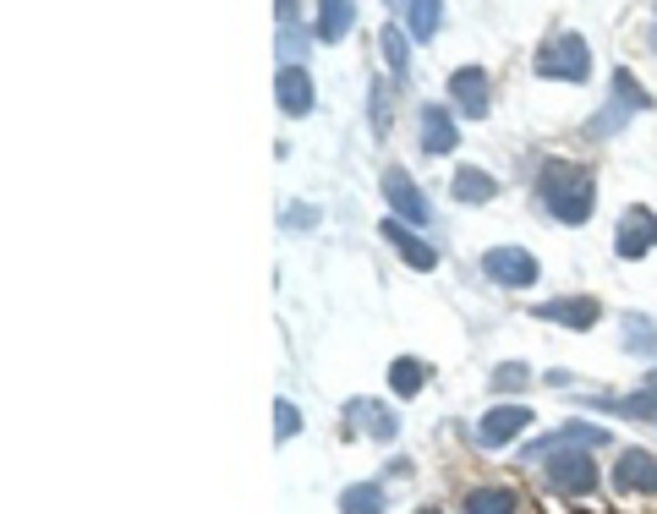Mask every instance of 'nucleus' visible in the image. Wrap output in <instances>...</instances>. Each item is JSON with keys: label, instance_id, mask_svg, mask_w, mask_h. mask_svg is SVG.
Returning a JSON list of instances; mask_svg holds the SVG:
<instances>
[{"label": "nucleus", "instance_id": "1", "mask_svg": "<svg viewBox=\"0 0 657 514\" xmlns=\"http://www.w3.org/2000/svg\"><path fill=\"white\" fill-rule=\"evenodd\" d=\"M537 203L543 214H554L560 225H586L597 214V171L575 165V160H543L537 165Z\"/></svg>", "mask_w": 657, "mask_h": 514}, {"label": "nucleus", "instance_id": "2", "mask_svg": "<svg viewBox=\"0 0 657 514\" xmlns=\"http://www.w3.org/2000/svg\"><path fill=\"white\" fill-rule=\"evenodd\" d=\"M532 72L537 78H554V83H592V44L581 33H548L532 55Z\"/></svg>", "mask_w": 657, "mask_h": 514}, {"label": "nucleus", "instance_id": "3", "mask_svg": "<svg viewBox=\"0 0 657 514\" xmlns=\"http://www.w3.org/2000/svg\"><path fill=\"white\" fill-rule=\"evenodd\" d=\"M532 465H543V482L564 493V498H586L597 487V465H592V449H537L526 454Z\"/></svg>", "mask_w": 657, "mask_h": 514}, {"label": "nucleus", "instance_id": "4", "mask_svg": "<svg viewBox=\"0 0 657 514\" xmlns=\"http://www.w3.org/2000/svg\"><path fill=\"white\" fill-rule=\"evenodd\" d=\"M636 110H653V93H647V88L619 66V72H614V99H608V104L586 121V137H619V132L636 121Z\"/></svg>", "mask_w": 657, "mask_h": 514}, {"label": "nucleus", "instance_id": "5", "mask_svg": "<svg viewBox=\"0 0 657 514\" xmlns=\"http://www.w3.org/2000/svg\"><path fill=\"white\" fill-rule=\"evenodd\" d=\"M482 274L493 285H504V290H532L543 268H537V257L526 247H493V253H482Z\"/></svg>", "mask_w": 657, "mask_h": 514}, {"label": "nucleus", "instance_id": "6", "mask_svg": "<svg viewBox=\"0 0 657 514\" xmlns=\"http://www.w3.org/2000/svg\"><path fill=\"white\" fill-rule=\"evenodd\" d=\"M450 104L466 121H487V110H493V78L482 66H455L450 72Z\"/></svg>", "mask_w": 657, "mask_h": 514}, {"label": "nucleus", "instance_id": "7", "mask_svg": "<svg viewBox=\"0 0 657 514\" xmlns=\"http://www.w3.org/2000/svg\"><path fill=\"white\" fill-rule=\"evenodd\" d=\"M614 493L619 498H657V454H647V449H619V460H614Z\"/></svg>", "mask_w": 657, "mask_h": 514}, {"label": "nucleus", "instance_id": "8", "mask_svg": "<svg viewBox=\"0 0 657 514\" xmlns=\"http://www.w3.org/2000/svg\"><path fill=\"white\" fill-rule=\"evenodd\" d=\"M383 203L394 208V219H400V225H428V214H433V208H428V192L400 171V165H389V171H383Z\"/></svg>", "mask_w": 657, "mask_h": 514}, {"label": "nucleus", "instance_id": "9", "mask_svg": "<svg viewBox=\"0 0 657 514\" xmlns=\"http://www.w3.org/2000/svg\"><path fill=\"white\" fill-rule=\"evenodd\" d=\"M532 428V411L526 405H493L482 422H476V449H504V443H515L521 432Z\"/></svg>", "mask_w": 657, "mask_h": 514}, {"label": "nucleus", "instance_id": "10", "mask_svg": "<svg viewBox=\"0 0 657 514\" xmlns=\"http://www.w3.org/2000/svg\"><path fill=\"white\" fill-rule=\"evenodd\" d=\"M417 126H422V154H455V148H461V121H455V110L422 104V110H417Z\"/></svg>", "mask_w": 657, "mask_h": 514}, {"label": "nucleus", "instance_id": "11", "mask_svg": "<svg viewBox=\"0 0 657 514\" xmlns=\"http://www.w3.org/2000/svg\"><path fill=\"white\" fill-rule=\"evenodd\" d=\"M532 318L564 323V329H592V323L603 318V301H597V296H554V301H537Z\"/></svg>", "mask_w": 657, "mask_h": 514}, {"label": "nucleus", "instance_id": "12", "mask_svg": "<svg viewBox=\"0 0 657 514\" xmlns=\"http://www.w3.org/2000/svg\"><path fill=\"white\" fill-rule=\"evenodd\" d=\"M653 247H657V214L636 203V208H630V214L619 219V230H614V253L636 263V257H647Z\"/></svg>", "mask_w": 657, "mask_h": 514}, {"label": "nucleus", "instance_id": "13", "mask_svg": "<svg viewBox=\"0 0 657 514\" xmlns=\"http://www.w3.org/2000/svg\"><path fill=\"white\" fill-rule=\"evenodd\" d=\"M461 514H537V510L521 498V487H510V482H482V487H471L466 498H461Z\"/></svg>", "mask_w": 657, "mask_h": 514}, {"label": "nucleus", "instance_id": "14", "mask_svg": "<svg viewBox=\"0 0 657 514\" xmlns=\"http://www.w3.org/2000/svg\"><path fill=\"white\" fill-rule=\"evenodd\" d=\"M592 411H608V417H636V422H657V372L636 389V394H597Z\"/></svg>", "mask_w": 657, "mask_h": 514}, {"label": "nucleus", "instance_id": "15", "mask_svg": "<svg viewBox=\"0 0 657 514\" xmlns=\"http://www.w3.org/2000/svg\"><path fill=\"white\" fill-rule=\"evenodd\" d=\"M275 99H280L285 115H312V104H318L312 72H307V66H280V78H275Z\"/></svg>", "mask_w": 657, "mask_h": 514}, {"label": "nucleus", "instance_id": "16", "mask_svg": "<svg viewBox=\"0 0 657 514\" xmlns=\"http://www.w3.org/2000/svg\"><path fill=\"white\" fill-rule=\"evenodd\" d=\"M346 422H357V432L373 438V443H394V432H400L394 411L378 405V400H351V405H346Z\"/></svg>", "mask_w": 657, "mask_h": 514}, {"label": "nucleus", "instance_id": "17", "mask_svg": "<svg viewBox=\"0 0 657 514\" xmlns=\"http://www.w3.org/2000/svg\"><path fill=\"white\" fill-rule=\"evenodd\" d=\"M378 236H383V241H389L394 253L406 257L411 268H422V274H428V268L439 263V253H433V247H428V241H422V236H417L411 225H400V219H383V225H378Z\"/></svg>", "mask_w": 657, "mask_h": 514}, {"label": "nucleus", "instance_id": "18", "mask_svg": "<svg viewBox=\"0 0 657 514\" xmlns=\"http://www.w3.org/2000/svg\"><path fill=\"white\" fill-rule=\"evenodd\" d=\"M351 28H357V0H318V22H312L318 44H340Z\"/></svg>", "mask_w": 657, "mask_h": 514}, {"label": "nucleus", "instance_id": "19", "mask_svg": "<svg viewBox=\"0 0 657 514\" xmlns=\"http://www.w3.org/2000/svg\"><path fill=\"white\" fill-rule=\"evenodd\" d=\"M603 443H608V428L569 422V428L548 432V438H532V443H526V454H537V449H603Z\"/></svg>", "mask_w": 657, "mask_h": 514}, {"label": "nucleus", "instance_id": "20", "mask_svg": "<svg viewBox=\"0 0 657 514\" xmlns=\"http://www.w3.org/2000/svg\"><path fill=\"white\" fill-rule=\"evenodd\" d=\"M450 192H455V203H461V208H482V203H493V197H499V175L476 171V165H461L455 181H450Z\"/></svg>", "mask_w": 657, "mask_h": 514}, {"label": "nucleus", "instance_id": "21", "mask_svg": "<svg viewBox=\"0 0 657 514\" xmlns=\"http://www.w3.org/2000/svg\"><path fill=\"white\" fill-rule=\"evenodd\" d=\"M439 28H444V0H406V33L417 44L439 39Z\"/></svg>", "mask_w": 657, "mask_h": 514}, {"label": "nucleus", "instance_id": "22", "mask_svg": "<svg viewBox=\"0 0 657 514\" xmlns=\"http://www.w3.org/2000/svg\"><path fill=\"white\" fill-rule=\"evenodd\" d=\"M378 50H383L389 72L406 83V78H411V33H406L400 22H389V28H378Z\"/></svg>", "mask_w": 657, "mask_h": 514}, {"label": "nucleus", "instance_id": "23", "mask_svg": "<svg viewBox=\"0 0 657 514\" xmlns=\"http://www.w3.org/2000/svg\"><path fill=\"white\" fill-rule=\"evenodd\" d=\"M389 389H394L400 400H417V394L428 389V361H417V356H400V361L389 367Z\"/></svg>", "mask_w": 657, "mask_h": 514}, {"label": "nucleus", "instance_id": "24", "mask_svg": "<svg viewBox=\"0 0 657 514\" xmlns=\"http://www.w3.org/2000/svg\"><path fill=\"white\" fill-rule=\"evenodd\" d=\"M340 514H383V487L378 482H351L340 493Z\"/></svg>", "mask_w": 657, "mask_h": 514}, {"label": "nucleus", "instance_id": "25", "mask_svg": "<svg viewBox=\"0 0 657 514\" xmlns=\"http://www.w3.org/2000/svg\"><path fill=\"white\" fill-rule=\"evenodd\" d=\"M625 350H630V356H647V361H657V329L647 323V318H625Z\"/></svg>", "mask_w": 657, "mask_h": 514}, {"label": "nucleus", "instance_id": "26", "mask_svg": "<svg viewBox=\"0 0 657 514\" xmlns=\"http://www.w3.org/2000/svg\"><path fill=\"white\" fill-rule=\"evenodd\" d=\"M487 389L521 394V389H532V367H526V361H504V367H493V383H487Z\"/></svg>", "mask_w": 657, "mask_h": 514}, {"label": "nucleus", "instance_id": "27", "mask_svg": "<svg viewBox=\"0 0 657 514\" xmlns=\"http://www.w3.org/2000/svg\"><path fill=\"white\" fill-rule=\"evenodd\" d=\"M296 432H301V411H296V405H285V400H280V405H275V438L285 443V438H296Z\"/></svg>", "mask_w": 657, "mask_h": 514}, {"label": "nucleus", "instance_id": "28", "mask_svg": "<svg viewBox=\"0 0 657 514\" xmlns=\"http://www.w3.org/2000/svg\"><path fill=\"white\" fill-rule=\"evenodd\" d=\"M285 225H290V230H312V225H318V208H312V203H296V208L285 214Z\"/></svg>", "mask_w": 657, "mask_h": 514}, {"label": "nucleus", "instance_id": "29", "mask_svg": "<svg viewBox=\"0 0 657 514\" xmlns=\"http://www.w3.org/2000/svg\"><path fill=\"white\" fill-rule=\"evenodd\" d=\"M389 126V99H383V88L373 83V132H383Z\"/></svg>", "mask_w": 657, "mask_h": 514}, {"label": "nucleus", "instance_id": "30", "mask_svg": "<svg viewBox=\"0 0 657 514\" xmlns=\"http://www.w3.org/2000/svg\"><path fill=\"white\" fill-rule=\"evenodd\" d=\"M653 50H657V11H653Z\"/></svg>", "mask_w": 657, "mask_h": 514}, {"label": "nucleus", "instance_id": "31", "mask_svg": "<svg viewBox=\"0 0 657 514\" xmlns=\"http://www.w3.org/2000/svg\"><path fill=\"white\" fill-rule=\"evenodd\" d=\"M417 514H444V510H417Z\"/></svg>", "mask_w": 657, "mask_h": 514}]
</instances>
